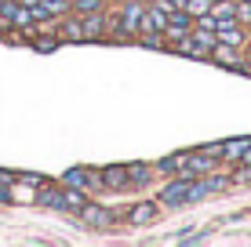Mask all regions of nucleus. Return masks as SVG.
<instances>
[{
    "label": "nucleus",
    "mask_w": 251,
    "mask_h": 247,
    "mask_svg": "<svg viewBox=\"0 0 251 247\" xmlns=\"http://www.w3.org/2000/svg\"><path fill=\"white\" fill-rule=\"evenodd\" d=\"M76 218H80V225H88V229H109L113 225V211L102 207V203H95V200L84 203V207L76 211Z\"/></svg>",
    "instance_id": "obj_1"
},
{
    "label": "nucleus",
    "mask_w": 251,
    "mask_h": 247,
    "mask_svg": "<svg viewBox=\"0 0 251 247\" xmlns=\"http://www.w3.org/2000/svg\"><path fill=\"white\" fill-rule=\"evenodd\" d=\"M211 171H219V160L207 157V153L201 149V153H189V160H186V167H182V175H178V178H204Z\"/></svg>",
    "instance_id": "obj_2"
},
{
    "label": "nucleus",
    "mask_w": 251,
    "mask_h": 247,
    "mask_svg": "<svg viewBox=\"0 0 251 247\" xmlns=\"http://www.w3.org/2000/svg\"><path fill=\"white\" fill-rule=\"evenodd\" d=\"M55 33H58V40H66V44H84V29H80V15H62V19H55Z\"/></svg>",
    "instance_id": "obj_3"
},
{
    "label": "nucleus",
    "mask_w": 251,
    "mask_h": 247,
    "mask_svg": "<svg viewBox=\"0 0 251 247\" xmlns=\"http://www.w3.org/2000/svg\"><path fill=\"white\" fill-rule=\"evenodd\" d=\"M193 29V19L182 11V7H175V11L168 15V25H164V37H168V44H175L178 37H186V33Z\"/></svg>",
    "instance_id": "obj_4"
},
{
    "label": "nucleus",
    "mask_w": 251,
    "mask_h": 247,
    "mask_svg": "<svg viewBox=\"0 0 251 247\" xmlns=\"http://www.w3.org/2000/svg\"><path fill=\"white\" fill-rule=\"evenodd\" d=\"M207 58H215L219 66H229V69H248V66L240 62V47L237 44H222V40H215V47H211Z\"/></svg>",
    "instance_id": "obj_5"
},
{
    "label": "nucleus",
    "mask_w": 251,
    "mask_h": 247,
    "mask_svg": "<svg viewBox=\"0 0 251 247\" xmlns=\"http://www.w3.org/2000/svg\"><path fill=\"white\" fill-rule=\"evenodd\" d=\"M80 29H84V40H106V11L80 15Z\"/></svg>",
    "instance_id": "obj_6"
},
{
    "label": "nucleus",
    "mask_w": 251,
    "mask_h": 247,
    "mask_svg": "<svg viewBox=\"0 0 251 247\" xmlns=\"http://www.w3.org/2000/svg\"><path fill=\"white\" fill-rule=\"evenodd\" d=\"M157 215H160V207H157V203H135V207L131 211H127V222H131V225H153V222H157Z\"/></svg>",
    "instance_id": "obj_7"
},
{
    "label": "nucleus",
    "mask_w": 251,
    "mask_h": 247,
    "mask_svg": "<svg viewBox=\"0 0 251 247\" xmlns=\"http://www.w3.org/2000/svg\"><path fill=\"white\" fill-rule=\"evenodd\" d=\"M69 7H73V0H40L37 4V11H40V22H55V19H62V15H69Z\"/></svg>",
    "instance_id": "obj_8"
},
{
    "label": "nucleus",
    "mask_w": 251,
    "mask_h": 247,
    "mask_svg": "<svg viewBox=\"0 0 251 247\" xmlns=\"http://www.w3.org/2000/svg\"><path fill=\"white\" fill-rule=\"evenodd\" d=\"M215 40L244 47V29H240V22H219V25H215Z\"/></svg>",
    "instance_id": "obj_9"
},
{
    "label": "nucleus",
    "mask_w": 251,
    "mask_h": 247,
    "mask_svg": "<svg viewBox=\"0 0 251 247\" xmlns=\"http://www.w3.org/2000/svg\"><path fill=\"white\" fill-rule=\"evenodd\" d=\"M99 182L106 185V189H127V167H106V171L99 175Z\"/></svg>",
    "instance_id": "obj_10"
},
{
    "label": "nucleus",
    "mask_w": 251,
    "mask_h": 247,
    "mask_svg": "<svg viewBox=\"0 0 251 247\" xmlns=\"http://www.w3.org/2000/svg\"><path fill=\"white\" fill-rule=\"evenodd\" d=\"M211 19L215 22H237V0H211Z\"/></svg>",
    "instance_id": "obj_11"
},
{
    "label": "nucleus",
    "mask_w": 251,
    "mask_h": 247,
    "mask_svg": "<svg viewBox=\"0 0 251 247\" xmlns=\"http://www.w3.org/2000/svg\"><path fill=\"white\" fill-rule=\"evenodd\" d=\"M62 182H66V185H73V189H88V185H91V182H99V178H91L88 167H73V171H66Z\"/></svg>",
    "instance_id": "obj_12"
},
{
    "label": "nucleus",
    "mask_w": 251,
    "mask_h": 247,
    "mask_svg": "<svg viewBox=\"0 0 251 247\" xmlns=\"http://www.w3.org/2000/svg\"><path fill=\"white\" fill-rule=\"evenodd\" d=\"M186 160H189V153H175V157H164L160 164H157V171H164V175H182V167H186Z\"/></svg>",
    "instance_id": "obj_13"
},
{
    "label": "nucleus",
    "mask_w": 251,
    "mask_h": 247,
    "mask_svg": "<svg viewBox=\"0 0 251 247\" xmlns=\"http://www.w3.org/2000/svg\"><path fill=\"white\" fill-rule=\"evenodd\" d=\"M150 178H153L150 164H131V167H127V185H146Z\"/></svg>",
    "instance_id": "obj_14"
},
{
    "label": "nucleus",
    "mask_w": 251,
    "mask_h": 247,
    "mask_svg": "<svg viewBox=\"0 0 251 247\" xmlns=\"http://www.w3.org/2000/svg\"><path fill=\"white\" fill-rule=\"evenodd\" d=\"M73 15H95V11H106V0H73L69 7Z\"/></svg>",
    "instance_id": "obj_15"
},
{
    "label": "nucleus",
    "mask_w": 251,
    "mask_h": 247,
    "mask_svg": "<svg viewBox=\"0 0 251 247\" xmlns=\"http://www.w3.org/2000/svg\"><path fill=\"white\" fill-rule=\"evenodd\" d=\"M248 142L251 138H233V142H226V146H222V160H240V153L248 149Z\"/></svg>",
    "instance_id": "obj_16"
},
{
    "label": "nucleus",
    "mask_w": 251,
    "mask_h": 247,
    "mask_svg": "<svg viewBox=\"0 0 251 247\" xmlns=\"http://www.w3.org/2000/svg\"><path fill=\"white\" fill-rule=\"evenodd\" d=\"M182 11L189 15V19H201V15L211 11V0H186V7H182Z\"/></svg>",
    "instance_id": "obj_17"
},
{
    "label": "nucleus",
    "mask_w": 251,
    "mask_h": 247,
    "mask_svg": "<svg viewBox=\"0 0 251 247\" xmlns=\"http://www.w3.org/2000/svg\"><path fill=\"white\" fill-rule=\"evenodd\" d=\"M40 203H44V207L62 211V189H48V193H40Z\"/></svg>",
    "instance_id": "obj_18"
},
{
    "label": "nucleus",
    "mask_w": 251,
    "mask_h": 247,
    "mask_svg": "<svg viewBox=\"0 0 251 247\" xmlns=\"http://www.w3.org/2000/svg\"><path fill=\"white\" fill-rule=\"evenodd\" d=\"M58 44H62V40H58V33H51V37H37V40H33V47H37V51H55Z\"/></svg>",
    "instance_id": "obj_19"
},
{
    "label": "nucleus",
    "mask_w": 251,
    "mask_h": 247,
    "mask_svg": "<svg viewBox=\"0 0 251 247\" xmlns=\"http://www.w3.org/2000/svg\"><path fill=\"white\" fill-rule=\"evenodd\" d=\"M237 22L251 25V0H237Z\"/></svg>",
    "instance_id": "obj_20"
},
{
    "label": "nucleus",
    "mask_w": 251,
    "mask_h": 247,
    "mask_svg": "<svg viewBox=\"0 0 251 247\" xmlns=\"http://www.w3.org/2000/svg\"><path fill=\"white\" fill-rule=\"evenodd\" d=\"M240 164H244V167H251V142H248V149L240 153Z\"/></svg>",
    "instance_id": "obj_21"
},
{
    "label": "nucleus",
    "mask_w": 251,
    "mask_h": 247,
    "mask_svg": "<svg viewBox=\"0 0 251 247\" xmlns=\"http://www.w3.org/2000/svg\"><path fill=\"white\" fill-rule=\"evenodd\" d=\"M19 4H25V7H37V4H40V0H19Z\"/></svg>",
    "instance_id": "obj_22"
},
{
    "label": "nucleus",
    "mask_w": 251,
    "mask_h": 247,
    "mask_svg": "<svg viewBox=\"0 0 251 247\" xmlns=\"http://www.w3.org/2000/svg\"><path fill=\"white\" fill-rule=\"evenodd\" d=\"M7 200V189H4V185H0V203H4Z\"/></svg>",
    "instance_id": "obj_23"
},
{
    "label": "nucleus",
    "mask_w": 251,
    "mask_h": 247,
    "mask_svg": "<svg viewBox=\"0 0 251 247\" xmlns=\"http://www.w3.org/2000/svg\"><path fill=\"white\" fill-rule=\"evenodd\" d=\"M248 73H251V69H248Z\"/></svg>",
    "instance_id": "obj_24"
}]
</instances>
